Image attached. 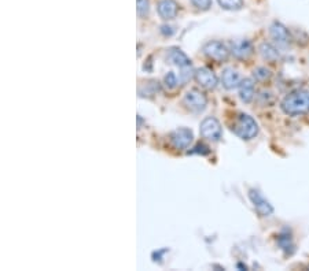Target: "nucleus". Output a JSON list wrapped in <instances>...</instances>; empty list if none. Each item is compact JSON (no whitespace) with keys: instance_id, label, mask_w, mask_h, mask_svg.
I'll return each mask as SVG.
<instances>
[{"instance_id":"nucleus-3","label":"nucleus","mask_w":309,"mask_h":271,"mask_svg":"<svg viewBox=\"0 0 309 271\" xmlns=\"http://www.w3.org/2000/svg\"><path fill=\"white\" fill-rule=\"evenodd\" d=\"M203 55L209 58V59L215 60V62H225L229 56V49L228 47L225 46L222 41H209L206 43L203 48H202Z\"/></svg>"},{"instance_id":"nucleus-2","label":"nucleus","mask_w":309,"mask_h":271,"mask_svg":"<svg viewBox=\"0 0 309 271\" xmlns=\"http://www.w3.org/2000/svg\"><path fill=\"white\" fill-rule=\"evenodd\" d=\"M231 130L235 133L239 139L252 140L258 134V125L254 118L248 114H239L232 123Z\"/></svg>"},{"instance_id":"nucleus-12","label":"nucleus","mask_w":309,"mask_h":271,"mask_svg":"<svg viewBox=\"0 0 309 271\" xmlns=\"http://www.w3.org/2000/svg\"><path fill=\"white\" fill-rule=\"evenodd\" d=\"M222 82H223V86L225 88V89H235V88H239L241 85V82H242V78H241V74L238 73L236 70L234 69H225L224 72H223V75H222Z\"/></svg>"},{"instance_id":"nucleus-18","label":"nucleus","mask_w":309,"mask_h":271,"mask_svg":"<svg viewBox=\"0 0 309 271\" xmlns=\"http://www.w3.org/2000/svg\"><path fill=\"white\" fill-rule=\"evenodd\" d=\"M253 74H254L255 79H258V81H265V79L271 77V72H269L268 69H265V67H257Z\"/></svg>"},{"instance_id":"nucleus-7","label":"nucleus","mask_w":309,"mask_h":271,"mask_svg":"<svg viewBox=\"0 0 309 271\" xmlns=\"http://www.w3.org/2000/svg\"><path fill=\"white\" fill-rule=\"evenodd\" d=\"M249 198L254 205L255 211L258 212L261 217H269L274 212V207L269 204V201L262 196L257 189H250L249 191Z\"/></svg>"},{"instance_id":"nucleus-5","label":"nucleus","mask_w":309,"mask_h":271,"mask_svg":"<svg viewBox=\"0 0 309 271\" xmlns=\"http://www.w3.org/2000/svg\"><path fill=\"white\" fill-rule=\"evenodd\" d=\"M199 132L203 139L210 141H219L222 139L223 129L220 122L215 117H206L199 125Z\"/></svg>"},{"instance_id":"nucleus-11","label":"nucleus","mask_w":309,"mask_h":271,"mask_svg":"<svg viewBox=\"0 0 309 271\" xmlns=\"http://www.w3.org/2000/svg\"><path fill=\"white\" fill-rule=\"evenodd\" d=\"M157 11L162 20H173L179 13V6L175 0H161L157 6Z\"/></svg>"},{"instance_id":"nucleus-8","label":"nucleus","mask_w":309,"mask_h":271,"mask_svg":"<svg viewBox=\"0 0 309 271\" xmlns=\"http://www.w3.org/2000/svg\"><path fill=\"white\" fill-rule=\"evenodd\" d=\"M194 75L197 82L201 86H203V88H206V89H215L217 84H219V79L216 77V74L208 67L198 69L194 73Z\"/></svg>"},{"instance_id":"nucleus-15","label":"nucleus","mask_w":309,"mask_h":271,"mask_svg":"<svg viewBox=\"0 0 309 271\" xmlns=\"http://www.w3.org/2000/svg\"><path fill=\"white\" fill-rule=\"evenodd\" d=\"M258 51H260V53H261V56L264 59L271 60V62H274V60H276L279 58L278 49H276L272 44H269V43H262L261 46H260V48H258Z\"/></svg>"},{"instance_id":"nucleus-4","label":"nucleus","mask_w":309,"mask_h":271,"mask_svg":"<svg viewBox=\"0 0 309 271\" xmlns=\"http://www.w3.org/2000/svg\"><path fill=\"white\" fill-rule=\"evenodd\" d=\"M183 103L193 113H201L208 106V98L198 89H190L183 98Z\"/></svg>"},{"instance_id":"nucleus-20","label":"nucleus","mask_w":309,"mask_h":271,"mask_svg":"<svg viewBox=\"0 0 309 271\" xmlns=\"http://www.w3.org/2000/svg\"><path fill=\"white\" fill-rule=\"evenodd\" d=\"M164 82H165V85L170 88V89H173L176 85H177V78H176L175 73H172V72H169L167 75H165V78H164Z\"/></svg>"},{"instance_id":"nucleus-19","label":"nucleus","mask_w":309,"mask_h":271,"mask_svg":"<svg viewBox=\"0 0 309 271\" xmlns=\"http://www.w3.org/2000/svg\"><path fill=\"white\" fill-rule=\"evenodd\" d=\"M191 3H193L197 8L203 10V11H206V10H209V8L212 7V0H191Z\"/></svg>"},{"instance_id":"nucleus-16","label":"nucleus","mask_w":309,"mask_h":271,"mask_svg":"<svg viewBox=\"0 0 309 271\" xmlns=\"http://www.w3.org/2000/svg\"><path fill=\"white\" fill-rule=\"evenodd\" d=\"M217 1L222 8L228 11H238L243 7V0H217Z\"/></svg>"},{"instance_id":"nucleus-9","label":"nucleus","mask_w":309,"mask_h":271,"mask_svg":"<svg viewBox=\"0 0 309 271\" xmlns=\"http://www.w3.org/2000/svg\"><path fill=\"white\" fill-rule=\"evenodd\" d=\"M269 34H271V37L272 40L275 41L276 44H279V46H287L290 43V32L287 27L284 26L283 24L281 22H274L271 27H269Z\"/></svg>"},{"instance_id":"nucleus-14","label":"nucleus","mask_w":309,"mask_h":271,"mask_svg":"<svg viewBox=\"0 0 309 271\" xmlns=\"http://www.w3.org/2000/svg\"><path fill=\"white\" fill-rule=\"evenodd\" d=\"M255 95V86L254 81L252 78L242 79L241 85H239V98L243 103H250L254 99Z\"/></svg>"},{"instance_id":"nucleus-10","label":"nucleus","mask_w":309,"mask_h":271,"mask_svg":"<svg viewBox=\"0 0 309 271\" xmlns=\"http://www.w3.org/2000/svg\"><path fill=\"white\" fill-rule=\"evenodd\" d=\"M231 52L238 59H248L249 56L253 53V44L250 43V40H236L232 43Z\"/></svg>"},{"instance_id":"nucleus-13","label":"nucleus","mask_w":309,"mask_h":271,"mask_svg":"<svg viewBox=\"0 0 309 271\" xmlns=\"http://www.w3.org/2000/svg\"><path fill=\"white\" fill-rule=\"evenodd\" d=\"M168 60L170 63H173L175 66L180 67V69H188L191 67V60L186 53L183 52L179 48H170L168 51Z\"/></svg>"},{"instance_id":"nucleus-1","label":"nucleus","mask_w":309,"mask_h":271,"mask_svg":"<svg viewBox=\"0 0 309 271\" xmlns=\"http://www.w3.org/2000/svg\"><path fill=\"white\" fill-rule=\"evenodd\" d=\"M283 113L296 117L309 113V91L308 89H297L289 93L281 103Z\"/></svg>"},{"instance_id":"nucleus-21","label":"nucleus","mask_w":309,"mask_h":271,"mask_svg":"<svg viewBox=\"0 0 309 271\" xmlns=\"http://www.w3.org/2000/svg\"><path fill=\"white\" fill-rule=\"evenodd\" d=\"M191 153H201V155H208L209 153V148L206 146H202V144H199V146H197L193 149V151H190Z\"/></svg>"},{"instance_id":"nucleus-6","label":"nucleus","mask_w":309,"mask_h":271,"mask_svg":"<svg viewBox=\"0 0 309 271\" xmlns=\"http://www.w3.org/2000/svg\"><path fill=\"white\" fill-rule=\"evenodd\" d=\"M194 134L187 127H179L170 134V144L176 149H187L190 144L193 143Z\"/></svg>"},{"instance_id":"nucleus-17","label":"nucleus","mask_w":309,"mask_h":271,"mask_svg":"<svg viewBox=\"0 0 309 271\" xmlns=\"http://www.w3.org/2000/svg\"><path fill=\"white\" fill-rule=\"evenodd\" d=\"M138 4V15L143 18L147 17L148 11H150V1L148 0H136Z\"/></svg>"}]
</instances>
